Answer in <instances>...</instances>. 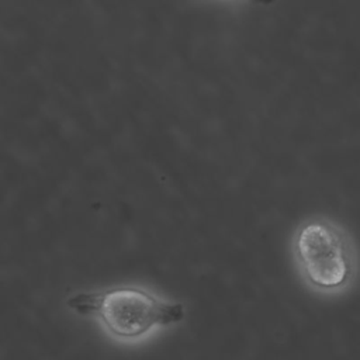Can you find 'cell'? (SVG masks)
I'll return each instance as SVG.
<instances>
[{"label":"cell","mask_w":360,"mask_h":360,"mask_svg":"<svg viewBox=\"0 0 360 360\" xmlns=\"http://www.w3.org/2000/svg\"><path fill=\"white\" fill-rule=\"evenodd\" d=\"M66 305L80 316L93 318L112 340L124 345L146 342L186 318L180 301L141 284L79 291L68 297Z\"/></svg>","instance_id":"obj_1"},{"label":"cell","mask_w":360,"mask_h":360,"mask_svg":"<svg viewBox=\"0 0 360 360\" xmlns=\"http://www.w3.org/2000/svg\"><path fill=\"white\" fill-rule=\"evenodd\" d=\"M290 252L301 284L321 298L349 294L360 274V252L352 232L338 219L315 214L292 231Z\"/></svg>","instance_id":"obj_2"},{"label":"cell","mask_w":360,"mask_h":360,"mask_svg":"<svg viewBox=\"0 0 360 360\" xmlns=\"http://www.w3.org/2000/svg\"><path fill=\"white\" fill-rule=\"evenodd\" d=\"M246 1H252V3H271L274 0H246Z\"/></svg>","instance_id":"obj_3"}]
</instances>
